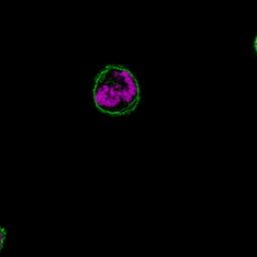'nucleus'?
Wrapping results in <instances>:
<instances>
[{"label": "nucleus", "mask_w": 257, "mask_h": 257, "mask_svg": "<svg viewBox=\"0 0 257 257\" xmlns=\"http://www.w3.org/2000/svg\"><path fill=\"white\" fill-rule=\"evenodd\" d=\"M254 46H255V50H256V52H257V36H256V38H255V42H254Z\"/></svg>", "instance_id": "obj_3"}, {"label": "nucleus", "mask_w": 257, "mask_h": 257, "mask_svg": "<svg viewBox=\"0 0 257 257\" xmlns=\"http://www.w3.org/2000/svg\"><path fill=\"white\" fill-rule=\"evenodd\" d=\"M5 237H6V233H5V230L3 228L0 227V251L3 247V244H4V240H5Z\"/></svg>", "instance_id": "obj_2"}, {"label": "nucleus", "mask_w": 257, "mask_h": 257, "mask_svg": "<svg viewBox=\"0 0 257 257\" xmlns=\"http://www.w3.org/2000/svg\"><path fill=\"white\" fill-rule=\"evenodd\" d=\"M92 96L95 106L112 116L133 112L140 102V87L133 72L119 65H107L96 75Z\"/></svg>", "instance_id": "obj_1"}]
</instances>
